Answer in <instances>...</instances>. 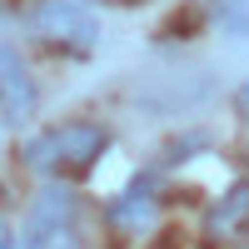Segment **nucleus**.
Here are the masks:
<instances>
[{
  "label": "nucleus",
  "instance_id": "39448f33",
  "mask_svg": "<svg viewBox=\"0 0 249 249\" xmlns=\"http://www.w3.org/2000/svg\"><path fill=\"white\" fill-rule=\"evenodd\" d=\"M110 219L120 224V230H130V234L150 230V224H155V190H150V179H135L130 190H124V195L115 199Z\"/></svg>",
  "mask_w": 249,
  "mask_h": 249
},
{
  "label": "nucleus",
  "instance_id": "7ed1b4c3",
  "mask_svg": "<svg viewBox=\"0 0 249 249\" xmlns=\"http://www.w3.org/2000/svg\"><path fill=\"white\" fill-rule=\"evenodd\" d=\"M30 30L60 50H95L100 45V20L80 0H40L30 10Z\"/></svg>",
  "mask_w": 249,
  "mask_h": 249
},
{
  "label": "nucleus",
  "instance_id": "20e7f679",
  "mask_svg": "<svg viewBox=\"0 0 249 249\" xmlns=\"http://www.w3.org/2000/svg\"><path fill=\"white\" fill-rule=\"evenodd\" d=\"M35 110H40L35 75H30L25 60H20V50L0 40V124H5V130H20V124L35 120Z\"/></svg>",
  "mask_w": 249,
  "mask_h": 249
},
{
  "label": "nucleus",
  "instance_id": "0eeeda50",
  "mask_svg": "<svg viewBox=\"0 0 249 249\" xmlns=\"http://www.w3.org/2000/svg\"><path fill=\"white\" fill-rule=\"evenodd\" d=\"M234 110H239V120L249 124V80H244V85L234 90Z\"/></svg>",
  "mask_w": 249,
  "mask_h": 249
},
{
  "label": "nucleus",
  "instance_id": "f257e3e1",
  "mask_svg": "<svg viewBox=\"0 0 249 249\" xmlns=\"http://www.w3.org/2000/svg\"><path fill=\"white\" fill-rule=\"evenodd\" d=\"M110 150V130L105 124H90V120H70V124H55V130L35 135L25 144V164L50 179H80L90 175L100 155Z\"/></svg>",
  "mask_w": 249,
  "mask_h": 249
},
{
  "label": "nucleus",
  "instance_id": "6e6552de",
  "mask_svg": "<svg viewBox=\"0 0 249 249\" xmlns=\"http://www.w3.org/2000/svg\"><path fill=\"white\" fill-rule=\"evenodd\" d=\"M0 249H20V244H15V230H10L5 219H0Z\"/></svg>",
  "mask_w": 249,
  "mask_h": 249
},
{
  "label": "nucleus",
  "instance_id": "f03ea898",
  "mask_svg": "<svg viewBox=\"0 0 249 249\" xmlns=\"http://www.w3.org/2000/svg\"><path fill=\"white\" fill-rule=\"evenodd\" d=\"M15 244L20 249H85L80 244V199L65 184H50L45 195H35Z\"/></svg>",
  "mask_w": 249,
  "mask_h": 249
},
{
  "label": "nucleus",
  "instance_id": "423d86ee",
  "mask_svg": "<svg viewBox=\"0 0 249 249\" xmlns=\"http://www.w3.org/2000/svg\"><path fill=\"white\" fill-rule=\"evenodd\" d=\"M244 219H249V179H239L234 190L210 210V234H234Z\"/></svg>",
  "mask_w": 249,
  "mask_h": 249
}]
</instances>
